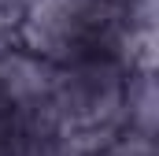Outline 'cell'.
Here are the masks:
<instances>
[{
	"instance_id": "obj_2",
	"label": "cell",
	"mask_w": 159,
	"mask_h": 156,
	"mask_svg": "<svg viewBox=\"0 0 159 156\" xmlns=\"http://www.w3.org/2000/svg\"><path fill=\"white\" fill-rule=\"evenodd\" d=\"M129 123L137 134L152 138L156 134V82L152 75H137V82L129 85Z\"/></svg>"
},
{
	"instance_id": "obj_1",
	"label": "cell",
	"mask_w": 159,
	"mask_h": 156,
	"mask_svg": "<svg viewBox=\"0 0 159 156\" xmlns=\"http://www.w3.org/2000/svg\"><path fill=\"white\" fill-rule=\"evenodd\" d=\"M0 85L11 100H37L41 93L52 89V78L41 60H30L22 52H7V56H0Z\"/></svg>"
},
{
	"instance_id": "obj_3",
	"label": "cell",
	"mask_w": 159,
	"mask_h": 156,
	"mask_svg": "<svg viewBox=\"0 0 159 156\" xmlns=\"http://www.w3.org/2000/svg\"><path fill=\"white\" fill-rule=\"evenodd\" d=\"M107 156H156V145L144 134H129V138H122L119 145H111Z\"/></svg>"
}]
</instances>
